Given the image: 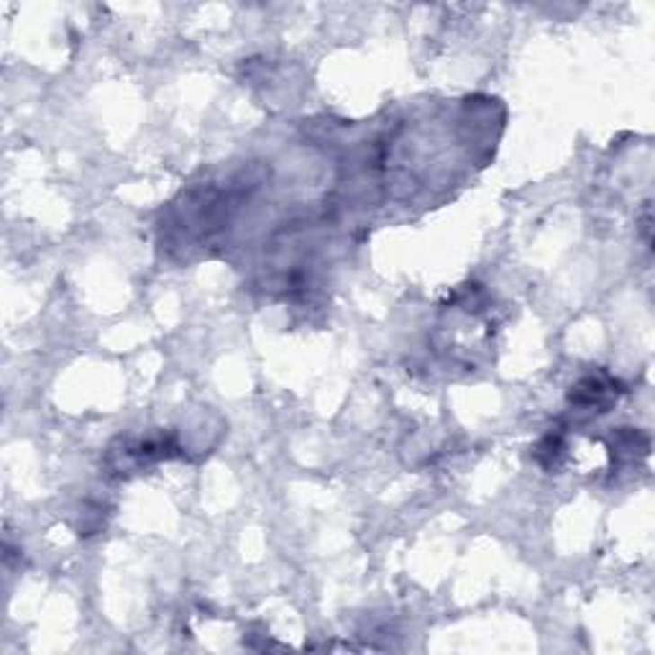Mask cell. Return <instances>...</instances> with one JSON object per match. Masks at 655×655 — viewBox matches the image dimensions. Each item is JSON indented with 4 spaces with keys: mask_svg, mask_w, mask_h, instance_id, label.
<instances>
[{
    "mask_svg": "<svg viewBox=\"0 0 655 655\" xmlns=\"http://www.w3.org/2000/svg\"><path fill=\"white\" fill-rule=\"evenodd\" d=\"M617 382H602V379H584L581 385L576 386L571 392V403L581 404V407H591V404H597V407H605L606 400H612V397H617Z\"/></svg>",
    "mask_w": 655,
    "mask_h": 655,
    "instance_id": "1",
    "label": "cell"
}]
</instances>
